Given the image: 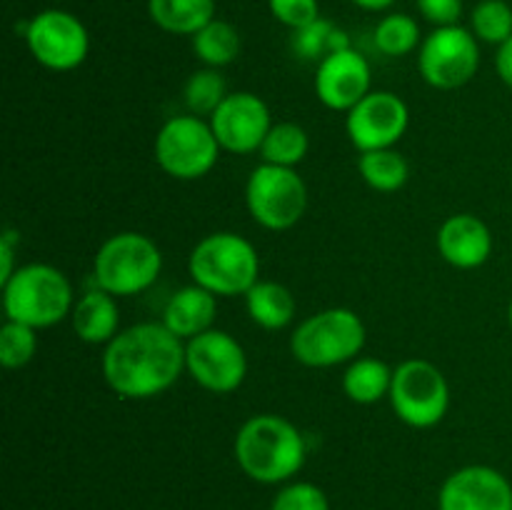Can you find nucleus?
Masks as SVG:
<instances>
[{
  "instance_id": "f257e3e1",
  "label": "nucleus",
  "mask_w": 512,
  "mask_h": 510,
  "mask_svg": "<svg viewBox=\"0 0 512 510\" xmlns=\"http://www.w3.org/2000/svg\"><path fill=\"white\" fill-rule=\"evenodd\" d=\"M185 373V340L163 323L123 328L103 350V378L123 400L163 395Z\"/></svg>"
},
{
  "instance_id": "f03ea898",
  "label": "nucleus",
  "mask_w": 512,
  "mask_h": 510,
  "mask_svg": "<svg viewBox=\"0 0 512 510\" xmlns=\"http://www.w3.org/2000/svg\"><path fill=\"white\" fill-rule=\"evenodd\" d=\"M233 453L250 480L260 485H285L303 470L308 443L288 418L263 413L240 425Z\"/></svg>"
},
{
  "instance_id": "7ed1b4c3",
  "label": "nucleus",
  "mask_w": 512,
  "mask_h": 510,
  "mask_svg": "<svg viewBox=\"0 0 512 510\" xmlns=\"http://www.w3.org/2000/svg\"><path fill=\"white\" fill-rule=\"evenodd\" d=\"M73 285L68 275L48 263L20 265L3 283V308L8 320L35 330L53 328L73 313Z\"/></svg>"
},
{
  "instance_id": "20e7f679",
  "label": "nucleus",
  "mask_w": 512,
  "mask_h": 510,
  "mask_svg": "<svg viewBox=\"0 0 512 510\" xmlns=\"http://www.w3.org/2000/svg\"><path fill=\"white\" fill-rule=\"evenodd\" d=\"M188 273L195 285L218 298H235L260 280V255L248 238L220 230L205 235L190 250Z\"/></svg>"
},
{
  "instance_id": "39448f33",
  "label": "nucleus",
  "mask_w": 512,
  "mask_h": 510,
  "mask_svg": "<svg viewBox=\"0 0 512 510\" xmlns=\"http://www.w3.org/2000/svg\"><path fill=\"white\" fill-rule=\"evenodd\" d=\"M365 323L350 308H328L308 315L290 335V353L305 368L353 363L365 348Z\"/></svg>"
},
{
  "instance_id": "423d86ee",
  "label": "nucleus",
  "mask_w": 512,
  "mask_h": 510,
  "mask_svg": "<svg viewBox=\"0 0 512 510\" xmlns=\"http://www.w3.org/2000/svg\"><path fill=\"white\" fill-rule=\"evenodd\" d=\"M163 253L153 238L143 233H115L98 248L93 260V280L115 298H130L158 280Z\"/></svg>"
},
{
  "instance_id": "0eeeda50",
  "label": "nucleus",
  "mask_w": 512,
  "mask_h": 510,
  "mask_svg": "<svg viewBox=\"0 0 512 510\" xmlns=\"http://www.w3.org/2000/svg\"><path fill=\"white\" fill-rule=\"evenodd\" d=\"M220 143L208 120L198 115H175L155 135V160L175 180H200L215 168Z\"/></svg>"
},
{
  "instance_id": "6e6552de",
  "label": "nucleus",
  "mask_w": 512,
  "mask_h": 510,
  "mask_svg": "<svg viewBox=\"0 0 512 510\" xmlns=\"http://www.w3.org/2000/svg\"><path fill=\"white\" fill-rule=\"evenodd\" d=\"M388 398L398 420L410 428L428 430L448 413L450 385L438 365L423 358H410L393 368Z\"/></svg>"
},
{
  "instance_id": "1a4fd4ad",
  "label": "nucleus",
  "mask_w": 512,
  "mask_h": 510,
  "mask_svg": "<svg viewBox=\"0 0 512 510\" xmlns=\"http://www.w3.org/2000/svg\"><path fill=\"white\" fill-rule=\"evenodd\" d=\"M245 205L265 230H290L308 208V185L295 168L260 163L245 183Z\"/></svg>"
},
{
  "instance_id": "9d476101",
  "label": "nucleus",
  "mask_w": 512,
  "mask_h": 510,
  "mask_svg": "<svg viewBox=\"0 0 512 510\" xmlns=\"http://www.w3.org/2000/svg\"><path fill=\"white\" fill-rule=\"evenodd\" d=\"M480 68V40L463 25L435 28L420 43L418 70L438 90L463 88Z\"/></svg>"
},
{
  "instance_id": "9b49d317",
  "label": "nucleus",
  "mask_w": 512,
  "mask_h": 510,
  "mask_svg": "<svg viewBox=\"0 0 512 510\" xmlns=\"http://www.w3.org/2000/svg\"><path fill=\"white\" fill-rule=\"evenodd\" d=\"M25 43L43 68L68 73L80 68L90 53V35L83 20L60 8L40 10L25 23Z\"/></svg>"
},
{
  "instance_id": "f8f14e48",
  "label": "nucleus",
  "mask_w": 512,
  "mask_h": 510,
  "mask_svg": "<svg viewBox=\"0 0 512 510\" xmlns=\"http://www.w3.org/2000/svg\"><path fill=\"white\" fill-rule=\"evenodd\" d=\"M185 373L208 393H233L248 375V355L228 330L210 328L185 340Z\"/></svg>"
},
{
  "instance_id": "ddd939ff",
  "label": "nucleus",
  "mask_w": 512,
  "mask_h": 510,
  "mask_svg": "<svg viewBox=\"0 0 512 510\" xmlns=\"http://www.w3.org/2000/svg\"><path fill=\"white\" fill-rule=\"evenodd\" d=\"M408 125V105L390 90H370L353 110L345 113V133L360 153L393 148L400 143Z\"/></svg>"
},
{
  "instance_id": "4468645a",
  "label": "nucleus",
  "mask_w": 512,
  "mask_h": 510,
  "mask_svg": "<svg viewBox=\"0 0 512 510\" xmlns=\"http://www.w3.org/2000/svg\"><path fill=\"white\" fill-rule=\"evenodd\" d=\"M208 123L220 148L233 155L258 153L265 135L273 128L268 103L250 90L228 93V98L210 115Z\"/></svg>"
},
{
  "instance_id": "2eb2a0df",
  "label": "nucleus",
  "mask_w": 512,
  "mask_h": 510,
  "mask_svg": "<svg viewBox=\"0 0 512 510\" xmlns=\"http://www.w3.org/2000/svg\"><path fill=\"white\" fill-rule=\"evenodd\" d=\"M373 70L363 53L355 48L335 50L323 58L315 70V95L320 103L335 113L353 110L370 93Z\"/></svg>"
},
{
  "instance_id": "dca6fc26",
  "label": "nucleus",
  "mask_w": 512,
  "mask_h": 510,
  "mask_svg": "<svg viewBox=\"0 0 512 510\" xmlns=\"http://www.w3.org/2000/svg\"><path fill=\"white\" fill-rule=\"evenodd\" d=\"M438 510H512V483L493 465H465L440 485Z\"/></svg>"
},
{
  "instance_id": "f3484780",
  "label": "nucleus",
  "mask_w": 512,
  "mask_h": 510,
  "mask_svg": "<svg viewBox=\"0 0 512 510\" xmlns=\"http://www.w3.org/2000/svg\"><path fill=\"white\" fill-rule=\"evenodd\" d=\"M438 250L445 263L460 270H473L488 263L493 253V233L473 213L450 215L438 230Z\"/></svg>"
},
{
  "instance_id": "a211bd4d",
  "label": "nucleus",
  "mask_w": 512,
  "mask_h": 510,
  "mask_svg": "<svg viewBox=\"0 0 512 510\" xmlns=\"http://www.w3.org/2000/svg\"><path fill=\"white\" fill-rule=\"evenodd\" d=\"M215 313H218V295L190 283L170 295L163 310V325L180 340H190L213 328Z\"/></svg>"
},
{
  "instance_id": "6ab92c4d",
  "label": "nucleus",
  "mask_w": 512,
  "mask_h": 510,
  "mask_svg": "<svg viewBox=\"0 0 512 510\" xmlns=\"http://www.w3.org/2000/svg\"><path fill=\"white\" fill-rule=\"evenodd\" d=\"M70 323L83 343L108 345L120 333V310L115 295L95 285L93 290L80 295V300H75Z\"/></svg>"
},
{
  "instance_id": "aec40b11",
  "label": "nucleus",
  "mask_w": 512,
  "mask_h": 510,
  "mask_svg": "<svg viewBox=\"0 0 512 510\" xmlns=\"http://www.w3.org/2000/svg\"><path fill=\"white\" fill-rule=\"evenodd\" d=\"M245 298L250 320L263 330H283L295 318V298L285 285L275 280H258Z\"/></svg>"
},
{
  "instance_id": "412c9836",
  "label": "nucleus",
  "mask_w": 512,
  "mask_h": 510,
  "mask_svg": "<svg viewBox=\"0 0 512 510\" xmlns=\"http://www.w3.org/2000/svg\"><path fill=\"white\" fill-rule=\"evenodd\" d=\"M150 20L170 35H190L215 20V0H148Z\"/></svg>"
},
{
  "instance_id": "4be33fe9",
  "label": "nucleus",
  "mask_w": 512,
  "mask_h": 510,
  "mask_svg": "<svg viewBox=\"0 0 512 510\" xmlns=\"http://www.w3.org/2000/svg\"><path fill=\"white\" fill-rule=\"evenodd\" d=\"M393 368L378 358H355L343 373V390L353 403L373 405L388 398Z\"/></svg>"
},
{
  "instance_id": "5701e85b",
  "label": "nucleus",
  "mask_w": 512,
  "mask_h": 510,
  "mask_svg": "<svg viewBox=\"0 0 512 510\" xmlns=\"http://www.w3.org/2000/svg\"><path fill=\"white\" fill-rule=\"evenodd\" d=\"M193 53L205 68H225V65L235 63L243 50V38H240L238 28L228 20H210L203 30L193 35Z\"/></svg>"
},
{
  "instance_id": "b1692460",
  "label": "nucleus",
  "mask_w": 512,
  "mask_h": 510,
  "mask_svg": "<svg viewBox=\"0 0 512 510\" xmlns=\"http://www.w3.org/2000/svg\"><path fill=\"white\" fill-rule=\"evenodd\" d=\"M360 178L378 193H395L410 178V165L395 148L368 150L358 158Z\"/></svg>"
},
{
  "instance_id": "393cba45",
  "label": "nucleus",
  "mask_w": 512,
  "mask_h": 510,
  "mask_svg": "<svg viewBox=\"0 0 512 510\" xmlns=\"http://www.w3.org/2000/svg\"><path fill=\"white\" fill-rule=\"evenodd\" d=\"M290 48L298 55L300 60H313V63H320L323 58H328L335 50L353 48L350 45L348 33L343 28L333 23V20L318 18L313 20L305 28L293 30V38H290Z\"/></svg>"
},
{
  "instance_id": "a878e982",
  "label": "nucleus",
  "mask_w": 512,
  "mask_h": 510,
  "mask_svg": "<svg viewBox=\"0 0 512 510\" xmlns=\"http://www.w3.org/2000/svg\"><path fill=\"white\" fill-rule=\"evenodd\" d=\"M308 150H310V138L308 133H305L303 125L283 120V123H273V128H270V133L265 135L258 153L260 158H263V163L295 168L298 163H303Z\"/></svg>"
},
{
  "instance_id": "bb28decb",
  "label": "nucleus",
  "mask_w": 512,
  "mask_h": 510,
  "mask_svg": "<svg viewBox=\"0 0 512 510\" xmlns=\"http://www.w3.org/2000/svg\"><path fill=\"white\" fill-rule=\"evenodd\" d=\"M225 98H228V83L218 68H200L185 80L183 100L190 115L210 118Z\"/></svg>"
},
{
  "instance_id": "cd10ccee",
  "label": "nucleus",
  "mask_w": 512,
  "mask_h": 510,
  "mask_svg": "<svg viewBox=\"0 0 512 510\" xmlns=\"http://www.w3.org/2000/svg\"><path fill=\"white\" fill-rule=\"evenodd\" d=\"M420 45V25L413 15L390 13L375 25V48L388 58H403Z\"/></svg>"
},
{
  "instance_id": "c85d7f7f",
  "label": "nucleus",
  "mask_w": 512,
  "mask_h": 510,
  "mask_svg": "<svg viewBox=\"0 0 512 510\" xmlns=\"http://www.w3.org/2000/svg\"><path fill=\"white\" fill-rule=\"evenodd\" d=\"M470 30L483 43L503 45L512 38V8L505 0H480L470 15Z\"/></svg>"
},
{
  "instance_id": "c756f323",
  "label": "nucleus",
  "mask_w": 512,
  "mask_h": 510,
  "mask_svg": "<svg viewBox=\"0 0 512 510\" xmlns=\"http://www.w3.org/2000/svg\"><path fill=\"white\" fill-rule=\"evenodd\" d=\"M38 353V330L25 323L5 320L0 328V363L8 370L25 368Z\"/></svg>"
},
{
  "instance_id": "7c9ffc66",
  "label": "nucleus",
  "mask_w": 512,
  "mask_h": 510,
  "mask_svg": "<svg viewBox=\"0 0 512 510\" xmlns=\"http://www.w3.org/2000/svg\"><path fill=\"white\" fill-rule=\"evenodd\" d=\"M270 510H330V500L320 485L290 480L275 493Z\"/></svg>"
},
{
  "instance_id": "2f4dec72",
  "label": "nucleus",
  "mask_w": 512,
  "mask_h": 510,
  "mask_svg": "<svg viewBox=\"0 0 512 510\" xmlns=\"http://www.w3.org/2000/svg\"><path fill=\"white\" fill-rule=\"evenodd\" d=\"M268 8L278 23L298 30L320 18L318 0H268Z\"/></svg>"
},
{
  "instance_id": "473e14b6",
  "label": "nucleus",
  "mask_w": 512,
  "mask_h": 510,
  "mask_svg": "<svg viewBox=\"0 0 512 510\" xmlns=\"http://www.w3.org/2000/svg\"><path fill=\"white\" fill-rule=\"evenodd\" d=\"M418 10L435 28H445V25H458L463 15V0H418Z\"/></svg>"
},
{
  "instance_id": "72a5a7b5",
  "label": "nucleus",
  "mask_w": 512,
  "mask_h": 510,
  "mask_svg": "<svg viewBox=\"0 0 512 510\" xmlns=\"http://www.w3.org/2000/svg\"><path fill=\"white\" fill-rule=\"evenodd\" d=\"M15 230H5L3 238H0V285L5 283V280H10V275L15 273V265H13V255H15Z\"/></svg>"
},
{
  "instance_id": "f704fd0d",
  "label": "nucleus",
  "mask_w": 512,
  "mask_h": 510,
  "mask_svg": "<svg viewBox=\"0 0 512 510\" xmlns=\"http://www.w3.org/2000/svg\"><path fill=\"white\" fill-rule=\"evenodd\" d=\"M495 70H498L500 80L512 90V38L498 45V55H495Z\"/></svg>"
},
{
  "instance_id": "c9c22d12",
  "label": "nucleus",
  "mask_w": 512,
  "mask_h": 510,
  "mask_svg": "<svg viewBox=\"0 0 512 510\" xmlns=\"http://www.w3.org/2000/svg\"><path fill=\"white\" fill-rule=\"evenodd\" d=\"M353 3L363 10H388L395 0H353Z\"/></svg>"
},
{
  "instance_id": "e433bc0d",
  "label": "nucleus",
  "mask_w": 512,
  "mask_h": 510,
  "mask_svg": "<svg viewBox=\"0 0 512 510\" xmlns=\"http://www.w3.org/2000/svg\"><path fill=\"white\" fill-rule=\"evenodd\" d=\"M508 323H510V328H512V300H510V305H508Z\"/></svg>"
},
{
  "instance_id": "4c0bfd02",
  "label": "nucleus",
  "mask_w": 512,
  "mask_h": 510,
  "mask_svg": "<svg viewBox=\"0 0 512 510\" xmlns=\"http://www.w3.org/2000/svg\"><path fill=\"white\" fill-rule=\"evenodd\" d=\"M53 3H68V0H53Z\"/></svg>"
}]
</instances>
